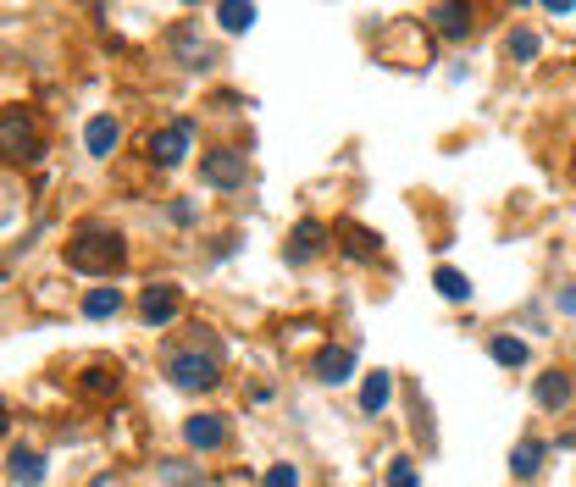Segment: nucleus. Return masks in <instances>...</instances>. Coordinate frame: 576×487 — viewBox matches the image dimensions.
<instances>
[{"label": "nucleus", "instance_id": "f257e3e1", "mask_svg": "<svg viewBox=\"0 0 576 487\" xmlns=\"http://www.w3.org/2000/svg\"><path fill=\"white\" fill-rule=\"evenodd\" d=\"M122 261H128V244L117 233H100V227H89V233H78L67 244V266L84 277H111Z\"/></svg>", "mask_w": 576, "mask_h": 487}, {"label": "nucleus", "instance_id": "f03ea898", "mask_svg": "<svg viewBox=\"0 0 576 487\" xmlns=\"http://www.w3.org/2000/svg\"><path fill=\"white\" fill-rule=\"evenodd\" d=\"M167 377H172V388H183V393H205V388H216V382H222V366H216V355L183 349V355L167 360Z\"/></svg>", "mask_w": 576, "mask_h": 487}, {"label": "nucleus", "instance_id": "7ed1b4c3", "mask_svg": "<svg viewBox=\"0 0 576 487\" xmlns=\"http://www.w3.org/2000/svg\"><path fill=\"white\" fill-rule=\"evenodd\" d=\"M189 144H194V122L178 117V122L150 133V161H156V167H178L183 155H189Z\"/></svg>", "mask_w": 576, "mask_h": 487}, {"label": "nucleus", "instance_id": "20e7f679", "mask_svg": "<svg viewBox=\"0 0 576 487\" xmlns=\"http://www.w3.org/2000/svg\"><path fill=\"white\" fill-rule=\"evenodd\" d=\"M200 183L205 189H239L244 183V155L239 150H211L200 161Z\"/></svg>", "mask_w": 576, "mask_h": 487}, {"label": "nucleus", "instance_id": "39448f33", "mask_svg": "<svg viewBox=\"0 0 576 487\" xmlns=\"http://www.w3.org/2000/svg\"><path fill=\"white\" fill-rule=\"evenodd\" d=\"M178 310H183L178 283H150V288H144V299H139V316L150 321V327H167V321H178Z\"/></svg>", "mask_w": 576, "mask_h": 487}, {"label": "nucleus", "instance_id": "423d86ee", "mask_svg": "<svg viewBox=\"0 0 576 487\" xmlns=\"http://www.w3.org/2000/svg\"><path fill=\"white\" fill-rule=\"evenodd\" d=\"M183 443L200 449V454L222 449V443H228V416H211V410H205V416H189L183 421Z\"/></svg>", "mask_w": 576, "mask_h": 487}, {"label": "nucleus", "instance_id": "0eeeda50", "mask_svg": "<svg viewBox=\"0 0 576 487\" xmlns=\"http://www.w3.org/2000/svg\"><path fill=\"white\" fill-rule=\"evenodd\" d=\"M432 28L444 39H466L471 34V0H432Z\"/></svg>", "mask_w": 576, "mask_h": 487}, {"label": "nucleus", "instance_id": "6e6552de", "mask_svg": "<svg viewBox=\"0 0 576 487\" xmlns=\"http://www.w3.org/2000/svg\"><path fill=\"white\" fill-rule=\"evenodd\" d=\"M311 371H316V382H327V388H338V382H349V371H355V349H344V344H327L322 355L311 360Z\"/></svg>", "mask_w": 576, "mask_h": 487}, {"label": "nucleus", "instance_id": "1a4fd4ad", "mask_svg": "<svg viewBox=\"0 0 576 487\" xmlns=\"http://www.w3.org/2000/svg\"><path fill=\"white\" fill-rule=\"evenodd\" d=\"M322 238H327V227L316 222V216H305V222L294 227V238H288V261H294V266L316 261V255H322Z\"/></svg>", "mask_w": 576, "mask_h": 487}, {"label": "nucleus", "instance_id": "9d476101", "mask_svg": "<svg viewBox=\"0 0 576 487\" xmlns=\"http://www.w3.org/2000/svg\"><path fill=\"white\" fill-rule=\"evenodd\" d=\"M6 471H12V482H23V487L45 482V460H39L34 449H23V443H12V449H6Z\"/></svg>", "mask_w": 576, "mask_h": 487}, {"label": "nucleus", "instance_id": "9b49d317", "mask_svg": "<svg viewBox=\"0 0 576 487\" xmlns=\"http://www.w3.org/2000/svg\"><path fill=\"white\" fill-rule=\"evenodd\" d=\"M532 399H538V410H565V404H571V377H565V371H543Z\"/></svg>", "mask_w": 576, "mask_h": 487}, {"label": "nucleus", "instance_id": "f8f14e48", "mask_svg": "<svg viewBox=\"0 0 576 487\" xmlns=\"http://www.w3.org/2000/svg\"><path fill=\"white\" fill-rule=\"evenodd\" d=\"M216 23H222V34H250V28H255V6H250V0H216Z\"/></svg>", "mask_w": 576, "mask_h": 487}, {"label": "nucleus", "instance_id": "ddd939ff", "mask_svg": "<svg viewBox=\"0 0 576 487\" xmlns=\"http://www.w3.org/2000/svg\"><path fill=\"white\" fill-rule=\"evenodd\" d=\"M388 399H394V377H388V371H372L366 388H360V410L377 416V410H388Z\"/></svg>", "mask_w": 576, "mask_h": 487}, {"label": "nucleus", "instance_id": "4468645a", "mask_svg": "<svg viewBox=\"0 0 576 487\" xmlns=\"http://www.w3.org/2000/svg\"><path fill=\"white\" fill-rule=\"evenodd\" d=\"M117 139H122V128H117V122H111V117H95V122H89V128H84V144H89V155H111V150H117Z\"/></svg>", "mask_w": 576, "mask_h": 487}, {"label": "nucleus", "instance_id": "2eb2a0df", "mask_svg": "<svg viewBox=\"0 0 576 487\" xmlns=\"http://www.w3.org/2000/svg\"><path fill=\"white\" fill-rule=\"evenodd\" d=\"M543 454H549V449H543V438H521L516 454H510V471H516V476H538L543 471Z\"/></svg>", "mask_w": 576, "mask_h": 487}, {"label": "nucleus", "instance_id": "dca6fc26", "mask_svg": "<svg viewBox=\"0 0 576 487\" xmlns=\"http://www.w3.org/2000/svg\"><path fill=\"white\" fill-rule=\"evenodd\" d=\"M0 139H6V155H23L28 139H34V128H28L23 111H6V122H0Z\"/></svg>", "mask_w": 576, "mask_h": 487}, {"label": "nucleus", "instance_id": "f3484780", "mask_svg": "<svg viewBox=\"0 0 576 487\" xmlns=\"http://www.w3.org/2000/svg\"><path fill=\"white\" fill-rule=\"evenodd\" d=\"M117 310H122L117 288H89V294H84V316L89 321H106V316H117Z\"/></svg>", "mask_w": 576, "mask_h": 487}, {"label": "nucleus", "instance_id": "a211bd4d", "mask_svg": "<svg viewBox=\"0 0 576 487\" xmlns=\"http://www.w3.org/2000/svg\"><path fill=\"white\" fill-rule=\"evenodd\" d=\"M432 283H438V294H444V299H455V305H460V299H471V277L455 272V266H438Z\"/></svg>", "mask_w": 576, "mask_h": 487}, {"label": "nucleus", "instance_id": "6ab92c4d", "mask_svg": "<svg viewBox=\"0 0 576 487\" xmlns=\"http://www.w3.org/2000/svg\"><path fill=\"white\" fill-rule=\"evenodd\" d=\"M488 355L499 360V366H527V344H521V338H510V333H499L488 344Z\"/></svg>", "mask_w": 576, "mask_h": 487}, {"label": "nucleus", "instance_id": "aec40b11", "mask_svg": "<svg viewBox=\"0 0 576 487\" xmlns=\"http://www.w3.org/2000/svg\"><path fill=\"white\" fill-rule=\"evenodd\" d=\"M172 45H178V61H183V67H205V61H211V45H200L189 28H178V39H172Z\"/></svg>", "mask_w": 576, "mask_h": 487}, {"label": "nucleus", "instance_id": "412c9836", "mask_svg": "<svg viewBox=\"0 0 576 487\" xmlns=\"http://www.w3.org/2000/svg\"><path fill=\"white\" fill-rule=\"evenodd\" d=\"M122 388V371L117 366H89L84 371V393H117Z\"/></svg>", "mask_w": 576, "mask_h": 487}, {"label": "nucleus", "instance_id": "4be33fe9", "mask_svg": "<svg viewBox=\"0 0 576 487\" xmlns=\"http://www.w3.org/2000/svg\"><path fill=\"white\" fill-rule=\"evenodd\" d=\"M383 487H421L416 460H394V465H388V476H383Z\"/></svg>", "mask_w": 576, "mask_h": 487}, {"label": "nucleus", "instance_id": "5701e85b", "mask_svg": "<svg viewBox=\"0 0 576 487\" xmlns=\"http://www.w3.org/2000/svg\"><path fill=\"white\" fill-rule=\"evenodd\" d=\"M510 56L532 61V56H538V34H532V28H516V34H510Z\"/></svg>", "mask_w": 576, "mask_h": 487}, {"label": "nucleus", "instance_id": "b1692460", "mask_svg": "<svg viewBox=\"0 0 576 487\" xmlns=\"http://www.w3.org/2000/svg\"><path fill=\"white\" fill-rule=\"evenodd\" d=\"M261 487H300V465H272V471L261 476Z\"/></svg>", "mask_w": 576, "mask_h": 487}, {"label": "nucleus", "instance_id": "393cba45", "mask_svg": "<svg viewBox=\"0 0 576 487\" xmlns=\"http://www.w3.org/2000/svg\"><path fill=\"white\" fill-rule=\"evenodd\" d=\"M344 238H349V255H355V261H372V233H360V227H344Z\"/></svg>", "mask_w": 576, "mask_h": 487}, {"label": "nucleus", "instance_id": "a878e982", "mask_svg": "<svg viewBox=\"0 0 576 487\" xmlns=\"http://www.w3.org/2000/svg\"><path fill=\"white\" fill-rule=\"evenodd\" d=\"M543 6H549L554 17H571V12H576V0H543Z\"/></svg>", "mask_w": 576, "mask_h": 487}, {"label": "nucleus", "instance_id": "bb28decb", "mask_svg": "<svg viewBox=\"0 0 576 487\" xmlns=\"http://www.w3.org/2000/svg\"><path fill=\"white\" fill-rule=\"evenodd\" d=\"M560 310H565V316H576V288H560Z\"/></svg>", "mask_w": 576, "mask_h": 487}, {"label": "nucleus", "instance_id": "cd10ccee", "mask_svg": "<svg viewBox=\"0 0 576 487\" xmlns=\"http://www.w3.org/2000/svg\"><path fill=\"white\" fill-rule=\"evenodd\" d=\"M510 6H527V0H510Z\"/></svg>", "mask_w": 576, "mask_h": 487}, {"label": "nucleus", "instance_id": "c85d7f7f", "mask_svg": "<svg viewBox=\"0 0 576 487\" xmlns=\"http://www.w3.org/2000/svg\"><path fill=\"white\" fill-rule=\"evenodd\" d=\"M183 6H194V0H183Z\"/></svg>", "mask_w": 576, "mask_h": 487}]
</instances>
